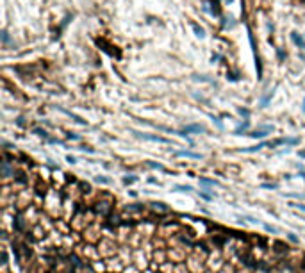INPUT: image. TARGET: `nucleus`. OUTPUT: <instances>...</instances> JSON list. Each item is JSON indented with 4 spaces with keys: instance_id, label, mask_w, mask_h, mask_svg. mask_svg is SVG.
Listing matches in <instances>:
<instances>
[{
    "instance_id": "nucleus-18",
    "label": "nucleus",
    "mask_w": 305,
    "mask_h": 273,
    "mask_svg": "<svg viewBox=\"0 0 305 273\" xmlns=\"http://www.w3.org/2000/svg\"><path fill=\"white\" fill-rule=\"evenodd\" d=\"M300 271H305V253L302 257V261H300Z\"/></svg>"
},
{
    "instance_id": "nucleus-20",
    "label": "nucleus",
    "mask_w": 305,
    "mask_h": 273,
    "mask_svg": "<svg viewBox=\"0 0 305 273\" xmlns=\"http://www.w3.org/2000/svg\"><path fill=\"white\" fill-rule=\"evenodd\" d=\"M2 39H4V43H7V41H9V36H7V32H6V30L2 32Z\"/></svg>"
},
{
    "instance_id": "nucleus-8",
    "label": "nucleus",
    "mask_w": 305,
    "mask_h": 273,
    "mask_svg": "<svg viewBox=\"0 0 305 273\" xmlns=\"http://www.w3.org/2000/svg\"><path fill=\"white\" fill-rule=\"evenodd\" d=\"M268 132H273V127H264V129H261V130H255V132H252L250 136L252 137H264Z\"/></svg>"
},
{
    "instance_id": "nucleus-13",
    "label": "nucleus",
    "mask_w": 305,
    "mask_h": 273,
    "mask_svg": "<svg viewBox=\"0 0 305 273\" xmlns=\"http://www.w3.org/2000/svg\"><path fill=\"white\" fill-rule=\"evenodd\" d=\"M200 184H204V186H220L216 180H209V179H200Z\"/></svg>"
},
{
    "instance_id": "nucleus-4",
    "label": "nucleus",
    "mask_w": 305,
    "mask_h": 273,
    "mask_svg": "<svg viewBox=\"0 0 305 273\" xmlns=\"http://www.w3.org/2000/svg\"><path fill=\"white\" fill-rule=\"evenodd\" d=\"M291 39H293V43L296 45L298 48H302V50H305V39L302 36H300L298 32H291Z\"/></svg>"
},
{
    "instance_id": "nucleus-22",
    "label": "nucleus",
    "mask_w": 305,
    "mask_h": 273,
    "mask_svg": "<svg viewBox=\"0 0 305 273\" xmlns=\"http://www.w3.org/2000/svg\"><path fill=\"white\" fill-rule=\"evenodd\" d=\"M235 273H250V271H248V268H243V270H237Z\"/></svg>"
},
{
    "instance_id": "nucleus-9",
    "label": "nucleus",
    "mask_w": 305,
    "mask_h": 273,
    "mask_svg": "<svg viewBox=\"0 0 305 273\" xmlns=\"http://www.w3.org/2000/svg\"><path fill=\"white\" fill-rule=\"evenodd\" d=\"M143 209H145L143 204H130V205L125 207V211H127V213H141Z\"/></svg>"
},
{
    "instance_id": "nucleus-12",
    "label": "nucleus",
    "mask_w": 305,
    "mask_h": 273,
    "mask_svg": "<svg viewBox=\"0 0 305 273\" xmlns=\"http://www.w3.org/2000/svg\"><path fill=\"white\" fill-rule=\"evenodd\" d=\"M271 96H273V89H270V91L266 93V96H264L262 100H261V105H262V107H266V105H268V102H270Z\"/></svg>"
},
{
    "instance_id": "nucleus-1",
    "label": "nucleus",
    "mask_w": 305,
    "mask_h": 273,
    "mask_svg": "<svg viewBox=\"0 0 305 273\" xmlns=\"http://www.w3.org/2000/svg\"><path fill=\"white\" fill-rule=\"evenodd\" d=\"M120 250V244L114 243V237H105V239H100L98 241V252H100V257L102 259H107V257H113L116 255Z\"/></svg>"
},
{
    "instance_id": "nucleus-5",
    "label": "nucleus",
    "mask_w": 305,
    "mask_h": 273,
    "mask_svg": "<svg viewBox=\"0 0 305 273\" xmlns=\"http://www.w3.org/2000/svg\"><path fill=\"white\" fill-rule=\"evenodd\" d=\"M137 137H143V139H150V141H159V143H170L168 139L164 137H159V136H148V134H141V132H134Z\"/></svg>"
},
{
    "instance_id": "nucleus-6",
    "label": "nucleus",
    "mask_w": 305,
    "mask_h": 273,
    "mask_svg": "<svg viewBox=\"0 0 305 273\" xmlns=\"http://www.w3.org/2000/svg\"><path fill=\"white\" fill-rule=\"evenodd\" d=\"M211 7H209V11L213 13L214 16H220L221 15V6H220V0H211V4H209Z\"/></svg>"
},
{
    "instance_id": "nucleus-19",
    "label": "nucleus",
    "mask_w": 305,
    "mask_h": 273,
    "mask_svg": "<svg viewBox=\"0 0 305 273\" xmlns=\"http://www.w3.org/2000/svg\"><path fill=\"white\" fill-rule=\"evenodd\" d=\"M287 237H289V239H291L293 243H296V241H298V237L294 236V234H291V232H289V234H287Z\"/></svg>"
},
{
    "instance_id": "nucleus-3",
    "label": "nucleus",
    "mask_w": 305,
    "mask_h": 273,
    "mask_svg": "<svg viewBox=\"0 0 305 273\" xmlns=\"http://www.w3.org/2000/svg\"><path fill=\"white\" fill-rule=\"evenodd\" d=\"M189 132H205V127L200 125V123H193V125H187L184 129V132H180L178 136H186V134H189Z\"/></svg>"
},
{
    "instance_id": "nucleus-10",
    "label": "nucleus",
    "mask_w": 305,
    "mask_h": 273,
    "mask_svg": "<svg viewBox=\"0 0 305 273\" xmlns=\"http://www.w3.org/2000/svg\"><path fill=\"white\" fill-rule=\"evenodd\" d=\"M150 205H152V209H154V211H163V213H168V211H170V207H168V205H164V204H161V202H152Z\"/></svg>"
},
{
    "instance_id": "nucleus-7",
    "label": "nucleus",
    "mask_w": 305,
    "mask_h": 273,
    "mask_svg": "<svg viewBox=\"0 0 305 273\" xmlns=\"http://www.w3.org/2000/svg\"><path fill=\"white\" fill-rule=\"evenodd\" d=\"M177 157H189V159H202L200 154H193V152H186V150H180V152H175Z\"/></svg>"
},
{
    "instance_id": "nucleus-23",
    "label": "nucleus",
    "mask_w": 305,
    "mask_h": 273,
    "mask_svg": "<svg viewBox=\"0 0 305 273\" xmlns=\"http://www.w3.org/2000/svg\"><path fill=\"white\" fill-rule=\"evenodd\" d=\"M303 111H305V104H303Z\"/></svg>"
},
{
    "instance_id": "nucleus-2",
    "label": "nucleus",
    "mask_w": 305,
    "mask_h": 273,
    "mask_svg": "<svg viewBox=\"0 0 305 273\" xmlns=\"http://www.w3.org/2000/svg\"><path fill=\"white\" fill-rule=\"evenodd\" d=\"M113 211V204L111 202H102L100 200L98 204H95V213L100 216H109Z\"/></svg>"
},
{
    "instance_id": "nucleus-17",
    "label": "nucleus",
    "mask_w": 305,
    "mask_h": 273,
    "mask_svg": "<svg viewBox=\"0 0 305 273\" xmlns=\"http://www.w3.org/2000/svg\"><path fill=\"white\" fill-rule=\"evenodd\" d=\"M264 229L268 230V232H278L277 227H271V225H264Z\"/></svg>"
},
{
    "instance_id": "nucleus-21",
    "label": "nucleus",
    "mask_w": 305,
    "mask_h": 273,
    "mask_svg": "<svg viewBox=\"0 0 305 273\" xmlns=\"http://www.w3.org/2000/svg\"><path fill=\"white\" fill-rule=\"evenodd\" d=\"M96 180H98V182H105V184H107V182H111V180H109V179H104V177H98V179H96Z\"/></svg>"
},
{
    "instance_id": "nucleus-14",
    "label": "nucleus",
    "mask_w": 305,
    "mask_h": 273,
    "mask_svg": "<svg viewBox=\"0 0 305 273\" xmlns=\"http://www.w3.org/2000/svg\"><path fill=\"white\" fill-rule=\"evenodd\" d=\"M218 273H235V271L232 270V266H230V264H225V266H223V268H221V270H220Z\"/></svg>"
},
{
    "instance_id": "nucleus-11",
    "label": "nucleus",
    "mask_w": 305,
    "mask_h": 273,
    "mask_svg": "<svg viewBox=\"0 0 305 273\" xmlns=\"http://www.w3.org/2000/svg\"><path fill=\"white\" fill-rule=\"evenodd\" d=\"M193 30H195V34H196L198 38H204V36H205V30L202 29L198 23H193Z\"/></svg>"
},
{
    "instance_id": "nucleus-15",
    "label": "nucleus",
    "mask_w": 305,
    "mask_h": 273,
    "mask_svg": "<svg viewBox=\"0 0 305 273\" xmlns=\"http://www.w3.org/2000/svg\"><path fill=\"white\" fill-rule=\"evenodd\" d=\"M134 180H136V177H134V175H130V177H125V179H123V182H125V184H132Z\"/></svg>"
},
{
    "instance_id": "nucleus-16",
    "label": "nucleus",
    "mask_w": 305,
    "mask_h": 273,
    "mask_svg": "<svg viewBox=\"0 0 305 273\" xmlns=\"http://www.w3.org/2000/svg\"><path fill=\"white\" fill-rule=\"evenodd\" d=\"M175 189H180V191H191V186H175Z\"/></svg>"
}]
</instances>
